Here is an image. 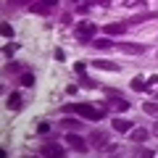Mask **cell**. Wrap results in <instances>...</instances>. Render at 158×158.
Here are the masks:
<instances>
[{"mask_svg": "<svg viewBox=\"0 0 158 158\" xmlns=\"http://www.w3.org/2000/svg\"><path fill=\"white\" fill-rule=\"evenodd\" d=\"M3 37H13V27L11 24H3Z\"/></svg>", "mask_w": 158, "mask_h": 158, "instance_id": "28", "label": "cell"}, {"mask_svg": "<svg viewBox=\"0 0 158 158\" xmlns=\"http://www.w3.org/2000/svg\"><path fill=\"white\" fill-rule=\"evenodd\" d=\"M87 142H90V145L95 148V150H103V148L108 145V132H92Z\"/></svg>", "mask_w": 158, "mask_h": 158, "instance_id": "9", "label": "cell"}, {"mask_svg": "<svg viewBox=\"0 0 158 158\" xmlns=\"http://www.w3.org/2000/svg\"><path fill=\"white\" fill-rule=\"evenodd\" d=\"M142 111H145L148 116H158V103H153V100L142 103Z\"/></svg>", "mask_w": 158, "mask_h": 158, "instance_id": "19", "label": "cell"}, {"mask_svg": "<svg viewBox=\"0 0 158 158\" xmlns=\"http://www.w3.org/2000/svg\"><path fill=\"white\" fill-rule=\"evenodd\" d=\"M63 111L66 113H77V116H85V118H90V121H100V118H106V113H108V106H106V100L103 103H71V106H63Z\"/></svg>", "mask_w": 158, "mask_h": 158, "instance_id": "1", "label": "cell"}, {"mask_svg": "<svg viewBox=\"0 0 158 158\" xmlns=\"http://www.w3.org/2000/svg\"><path fill=\"white\" fill-rule=\"evenodd\" d=\"M61 127H66V129H77V127H82L77 121V118H61Z\"/></svg>", "mask_w": 158, "mask_h": 158, "instance_id": "24", "label": "cell"}, {"mask_svg": "<svg viewBox=\"0 0 158 158\" xmlns=\"http://www.w3.org/2000/svg\"><path fill=\"white\" fill-rule=\"evenodd\" d=\"M21 87H34V74L32 71H24L21 74Z\"/></svg>", "mask_w": 158, "mask_h": 158, "instance_id": "22", "label": "cell"}, {"mask_svg": "<svg viewBox=\"0 0 158 158\" xmlns=\"http://www.w3.org/2000/svg\"><path fill=\"white\" fill-rule=\"evenodd\" d=\"M129 87H132L135 92H145V90H148V79H145V77H135V79L129 82Z\"/></svg>", "mask_w": 158, "mask_h": 158, "instance_id": "14", "label": "cell"}, {"mask_svg": "<svg viewBox=\"0 0 158 158\" xmlns=\"http://www.w3.org/2000/svg\"><path fill=\"white\" fill-rule=\"evenodd\" d=\"M118 53H124V56H140V53H145V45H140V42H116Z\"/></svg>", "mask_w": 158, "mask_h": 158, "instance_id": "5", "label": "cell"}, {"mask_svg": "<svg viewBox=\"0 0 158 158\" xmlns=\"http://www.w3.org/2000/svg\"><path fill=\"white\" fill-rule=\"evenodd\" d=\"M156 56H158V53H156Z\"/></svg>", "mask_w": 158, "mask_h": 158, "instance_id": "32", "label": "cell"}, {"mask_svg": "<svg viewBox=\"0 0 158 158\" xmlns=\"http://www.w3.org/2000/svg\"><path fill=\"white\" fill-rule=\"evenodd\" d=\"M16 50H19V45H6V48H3V53H6V56H13Z\"/></svg>", "mask_w": 158, "mask_h": 158, "instance_id": "29", "label": "cell"}, {"mask_svg": "<svg viewBox=\"0 0 158 158\" xmlns=\"http://www.w3.org/2000/svg\"><path fill=\"white\" fill-rule=\"evenodd\" d=\"M106 106L113 108V111H118V113H124V111H129V108H132V103L127 100L121 92H116V90H111V87H106Z\"/></svg>", "mask_w": 158, "mask_h": 158, "instance_id": "2", "label": "cell"}, {"mask_svg": "<svg viewBox=\"0 0 158 158\" xmlns=\"http://www.w3.org/2000/svg\"><path fill=\"white\" fill-rule=\"evenodd\" d=\"M74 71H77V74H87V63L85 61H77V63H74Z\"/></svg>", "mask_w": 158, "mask_h": 158, "instance_id": "26", "label": "cell"}, {"mask_svg": "<svg viewBox=\"0 0 158 158\" xmlns=\"http://www.w3.org/2000/svg\"><path fill=\"white\" fill-rule=\"evenodd\" d=\"M148 137H150V132L142 129V127H137V129H129V140L135 142V145H137V142H145Z\"/></svg>", "mask_w": 158, "mask_h": 158, "instance_id": "13", "label": "cell"}, {"mask_svg": "<svg viewBox=\"0 0 158 158\" xmlns=\"http://www.w3.org/2000/svg\"><path fill=\"white\" fill-rule=\"evenodd\" d=\"M92 66L95 69H100V71H121V66H118V63H113V61H106V58H100V61H95L92 63Z\"/></svg>", "mask_w": 158, "mask_h": 158, "instance_id": "12", "label": "cell"}, {"mask_svg": "<svg viewBox=\"0 0 158 158\" xmlns=\"http://www.w3.org/2000/svg\"><path fill=\"white\" fill-rule=\"evenodd\" d=\"M111 127L116 132H121V135H129V129H132V127H137V124H132V121H127V118H113Z\"/></svg>", "mask_w": 158, "mask_h": 158, "instance_id": "11", "label": "cell"}, {"mask_svg": "<svg viewBox=\"0 0 158 158\" xmlns=\"http://www.w3.org/2000/svg\"><path fill=\"white\" fill-rule=\"evenodd\" d=\"M95 21H79L74 27V37L82 42V45H92V40H95Z\"/></svg>", "mask_w": 158, "mask_h": 158, "instance_id": "3", "label": "cell"}, {"mask_svg": "<svg viewBox=\"0 0 158 158\" xmlns=\"http://www.w3.org/2000/svg\"><path fill=\"white\" fill-rule=\"evenodd\" d=\"M66 145H69V148H74L77 153H87V150H90V148H87L90 142H87V140H82V137L77 135V132H69V135H66Z\"/></svg>", "mask_w": 158, "mask_h": 158, "instance_id": "6", "label": "cell"}, {"mask_svg": "<svg viewBox=\"0 0 158 158\" xmlns=\"http://www.w3.org/2000/svg\"><path fill=\"white\" fill-rule=\"evenodd\" d=\"M6 71L8 74H24V71H27V66L19 63V61H13V63H8V66H6Z\"/></svg>", "mask_w": 158, "mask_h": 158, "instance_id": "18", "label": "cell"}, {"mask_svg": "<svg viewBox=\"0 0 158 158\" xmlns=\"http://www.w3.org/2000/svg\"><path fill=\"white\" fill-rule=\"evenodd\" d=\"M79 85H82V87H87V90H98V87H100V85L95 82V79H90L87 74H79Z\"/></svg>", "mask_w": 158, "mask_h": 158, "instance_id": "16", "label": "cell"}, {"mask_svg": "<svg viewBox=\"0 0 158 158\" xmlns=\"http://www.w3.org/2000/svg\"><path fill=\"white\" fill-rule=\"evenodd\" d=\"M50 129H53V124H48V121H40L37 124V135H48Z\"/></svg>", "mask_w": 158, "mask_h": 158, "instance_id": "25", "label": "cell"}, {"mask_svg": "<svg viewBox=\"0 0 158 158\" xmlns=\"http://www.w3.org/2000/svg\"><path fill=\"white\" fill-rule=\"evenodd\" d=\"M132 153H135V156H140V158H153V156H156V150H150V148H135Z\"/></svg>", "mask_w": 158, "mask_h": 158, "instance_id": "21", "label": "cell"}, {"mask_svg": "<svg viewBox=\"0 0 158 158\" xmlns=\"http://www.w3.org/2000/svg\"><path fill=\"white\" fill-rule=\"evenodd\" d=\"M108 3H111V0H87V6H90V8H95V6H100V8H106Z\"/></svg>", "mask_w": 158, "mask_h": 158, "instance_id": "27", "label": "cell"}, {"mask_svg": "<svg viewBox=\"0 0 158 158\" xmlns=\"http://www.w3.org/2000/svg\"><path fill=\"white\" fill-rule=\"evenodd\" d=\"M150 19H158V11H145V13H140V16L127 19V27H137V24H145V21H150Z\"/></svg>", "mask_w": 158, "mask_h": 158, "instance_id": "10", "label": "cell"}, {"mask_svg": "<svg viewBox=\"0 0 158 158\" xmlns=\"http://www.w3.org/2000/svg\"><path fill=\"white\" fill-rule=\"evenodd\" d=\"M40 156H58V158H63L66 156V148L56 145V142H45V145L40 148Z\"/></svg>", "mask_w": 158, "mask_h": 158, "instance_id": "7", "label": "cell"}, {"mask_svg": "<svg viewBox=\"0 0 158 158\" xmlns=\"http://www.w3.org/2000/svg\"><path fill=\"white\" fill-rule=\"evenodd\" d=\"M150 135H156V137H158V121L153 124V132H150Z\"/></svg>", "mask_w": 158, "mask_h": 158, "instance_id": "31", "label": "cell"}, {"mask_svg": "<svg viewBox=\"0 0 158 158\" xmlns=\"http://www.w3.org/2000/svg\"><path fill=\"white\" fill-rule=\"evenodd\" d=\"M145 3H148V0H121V6H124V8H142Z\"/></svg>", "mask_w": 158, "mask_h": 158, "instance_id": "23", "label": "cell"}, {"mask_svg": "<svg viewBox=\"0 0 158 158\" xmlns=\"http://www.w3.org/2000/svg\"><path fill=\"white\" fill-rule=\"evenodd\" d=\"M92 45H95L98 50H111V48L116 45V42H111L108 37H100V40H92Z\"/></svg>", "mask_w": 158, "mask_h": 158, "instance_id": "17", "label": "cell"}, {"mask_svg": "<svg viewBox=\"0 0 158 158\" xmlns=\"http://www.w3.org/2000/svg\"><path fill=\"white\" fill-rule=\"evenodd\" d=\"M127 29H129L127 24H106V34H111V37H113V34H116V37H118V34H124Z\"/></svg>", "mask_w": 158, "mask_h": 158, "instance_id": "15", "label": "cell"}, {"mask_svg": "<svg viewBox=\"0 0 158 158\" xmlns=\"http://www.w3.org/2000/svg\"><path fill=\"white\" fill-rule=\"evenodd\" d=\"M56 6H58V0H37V3L29 6V8H32V13H37V16H50Z\"/></svg>", "mask_w": 158, "mask_h": 158, "instance_id": "4", "label": "cell"}, {"mask_svg": "<svg viewBox=\"0 0 158 158\" xmlns=\"http://www.w3.org/2000/svg\"><path fill=\"white\" fill-rule=\"evenodd\" d=\"M13 3H16V6H34L37 0H13Z\"/></svg>", "mask_w": 158, "mask_h": 158, "instance_id": "30", "label": "cell"}, {"mask_svg": "<svg viewBox=\"0 0 158 158\" xmlns=\"http://www.w3.org/2000/svg\"><path fill=\"white\" fill-rule=\"evenodd\" d=\"M6 108L8 111H13V113H19L24 108V98H21V92H11L8 95V100H6Z\"/></svg>", "mask_w": 158, "mask_h": 158, "instance_id": "8", "label": "cell"}, {"mask_svg": "<svg viewBox=\"0 0 158 158\" xmlns=\"http://www.w3.org/2000/svg\"><path fill=\"white\" fill-rule=\"evenodd\" d=\"M145 92H150L153 98H158V77H150L148 79V90Z\"/></svg>", "mask_w": 158, "mask_h": 158, "instance_id": "20", "label": "cell"}]
</instances>
